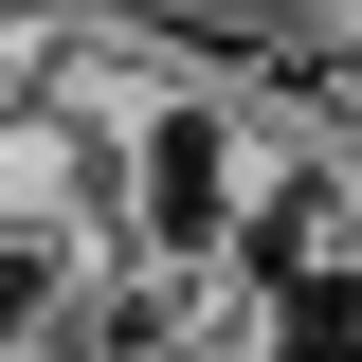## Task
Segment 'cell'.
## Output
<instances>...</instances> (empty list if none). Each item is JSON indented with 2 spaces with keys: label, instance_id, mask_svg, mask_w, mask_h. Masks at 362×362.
Returning <instances> with one entry per match:
<instances>
[{
  "label": "cell",
  "instance_id": "6da1fadb",
  "mask_svg": "<svg viewBox=\"0 0 362 362\" xmlns=\"http://www.w3.org/2000/svg\"><path fill=\"white\" fill-rule=\"evenodd\" d=\"M254 145H272V90H254V73H199V54H163V73H145L109 127H73V163H90V218H109V254L235 272Z\"/></svg>",
  "mask_w": 362,
  "mask_h": 362
},
{
  "label": "cell",
  "instance_id": "7a4b0ae2",
  "mask_svg": "<svg viewBox=\"0 0 362 362\" xmlns=\"http://www.w3.org/2000/svg\"><path fill=\"white\" fill-rule=\"evenodd\" d=\"M272 109H308L326 145H362V18H344V37H290V54H272Z\"/></svg>",
  "mask_w": 362,
  "mask_h": 362
}]
</instances>
